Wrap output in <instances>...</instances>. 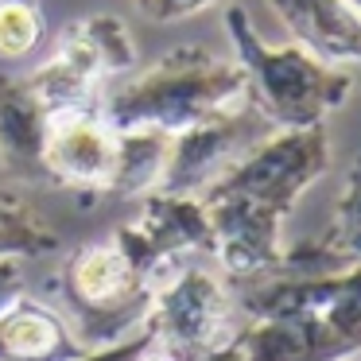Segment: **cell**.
I'll list each match as a JSON object with an SVG mask.
<instances>
[{
	"label": "cell",
	"instance_id": "6",
	"mask_svg": "<svg viewBox=\"0 0 361 361\" xmlns=\"http://www.w3.org/2000/svg\"><path fill=\"white\" fill-rule=\"evenodd\" d=\"M136 71V39L128 24L113 12H90L71 20L59 35L55 51L39 66L24 71L39 90L51 117L71 109L102 105L105 86Z\"/></svg>",
	"mask_w": 361,
	"mask_h": 361
},
{
	"label": "cell",
	"instance_id": "13",
	"mask_svg": "<svg viewBox=\"0 0 361 361\" xmlns=\"http://www.w3.org/2000/svg\"><path fill=\"white\" fill-rule=\"evenodd\" d=\"M82 342L55 303L24 295L0 314V361H74Z\"/></svg>",
	"mask_w": 361,
	"mask_h": 361
},
{
	"label": "cell",
	"instance_id": "3",
	"mask_svg": "<svg viewBox=\"0 0 361 361\" xmlns=\"http://www.w3.org/2000/svg\"><path fill=\"white\" fill-rule=\"evenodd\" d=\"M249 97V82L233 55L210 47H171L152 66L105 90L102 113L113 128H159L175 136Z\"/></svg>",
	"mask_w": 361,
	"mask_h": 361
},
{
	"label": "cell",
	"instance_id": "18",
	"mask_svg": "<svg viewBox=\"0 0 361 361\" xmlns=\"http://www.w3.org/2000/svg\"><path fill=\"white\" fill-rule=\"evenodd\" d=\"M133 4L148 24H179V20L210 12L218 4H229V0H133Z\"/></svg>",
	"mask_w": 361,
	"mask_h": 361
},
{
	"label": "cell",
	"instance_id": "5",
	"mask_svg": "<svg viewBox=\"0 0 361 361\" xmlns=\"http://www.w3.org/2000/svg\"><path fill=\"white\" fill-rule=\"evenodd\" d=\"M59 311L82 350H102L144 326L152 283L117 241H90L63 260L55 276Z\"/></svg>",
	"mask_w": 361,
	"mask_h": 361
},
{
	"label": "cell",
	"instance_id": "19",
	"mask_svg": "<svg viewBox=\"0 0 361 361\" xmlns=\"http://www.w3.org/2000/svg\"><path fill=\"white\" fill-rule=\"evenodd\" d=\"M27 295V276L20 257H0V314L8 311L16 299Z\"/></svg>",
	"mask_w": 361,
	"mask_h": 361
},
{
	"label": "cell",
	"instance_id": "4",
	"mask_svg": "<svg viewBox=\"0 0 361 361\" xmlns=\"http://www.w3.org/2000/svg\"><path fill=\"white\" fill-rule=\"evenodd\" d=\"M226 32L233 43V59L249 82L252 105L276 128L326 125L350 102L353 74L345 66L322 63L299 43H268L241 4L226 8Z\"/></svg>",
	"mask_w": 361,
	"mask_h": 361
},
{
	"label": "cell",
	"instance_id": "20",
	"mask_svg": "<svg viewBox=\"0 0 361 361\" xmlns=\"http://www.w3.org/2000/svg\"><path fill=\"white\" fill-rule=\"evenodd\" d=\"M140 361H175V357H167V353H159V350H148Z\"/></svg>",
	"mask_w": 361,
	"mask_h": 361
},
{
	"label": "cell",
	"instance_id": "21",
	"mask_svg": "<svg viewBox=\"0 0 361 361\" xmlns=\"http://www.w3.org/2000/svg\"><path fill=\"white\" fill-rule=\"evenodd\" d=\"M338 361H357V357H338Z\"/></svg>",
	"mask_w": 361,
	"mask_h": 361
},
{
	"label": "cell",
	"instance_id": "1",
	"mask_svg": "<svg viewBox=\"0 0 361 361\" xmlns=\"http://www.w3.org/2000/svg\"><path fill=\"white\" fill-rule=\"evenodd\" d=\"M326 171V125L272 128L198 195L214 229V260L229 280H260L280 268L283 221Z\"/></svg>",
	"mask_w": 361,
	"mask_h": 361
},
{
	"label": "cell",
	"instance_id": "11",
	"mask_svg": "<svg viewBox=\"0 0 361 361\" xmlns=\"http://www.w3.org/2000/svg\"><path fill=\"white\" fill-rule=\"evenodd\" d=\"M291 43L330 66H361V8L353 0H268Z\"/></svg>",
	"mask_w": 361,
	"mask_h": 361
},
{
	"label": "cell",
	"instance_id": "17",
	"mask_svg": "<svg viewBox=\"0 0 361 361\" xmlns=\"http://www.w3.org/2000/svg\"><path fill=\"white\" fill-rule=\"evenodd\" d=\"M326 237L350 260H361V156L345 171V183H342V195L334 202V221H330Z\"/></svg>",
	"mask_w": 361,
	"mask_h": 361
},
{
	"label": "cell",
	"instance_id": "9",
	"mask_svg": "<svg viewBox=\"0 0 361 361\" xmlns=\"http://www.w3.org/2000/svg\"><path fill=\"white\" fill-rule=\"evenodd\" d=\"M272 121L252 105V97L229 105V109L214 113V117L198 121V125L183 128L171 136L164 164V179L156 190H171V195H202L229 164L245 156L257 140L272 133Z\"/></svg>",
	"mask_w": 361,
	"mask_h": 361
},
{
	"label": "cell",
	"instance_id": "12",
	"mask_svg": "<svg viewBox=\"0 0 361 361\" xmlns=\"http://www.w3.org/2000/svg\"><path fill=\"white\" fill-rule=\"evenodd\" d=\"M51 109L27 74H0V171L12 179H43V140Z\"/></svg>",
	"mask_w": 361,
	"mask_h": 361
},
{
	"label": "cell",
	"instance_id": "10",
	"mask_svg": "<svg viewBox=\"0 0 361 361\" xmlns=\"http://www.w3.org/2000/svg\"><path fill=\"white\" fill-rule=\"evenodd\" d=\"M117 159V128L105 121L102 105L51 117L43 140V179L74 195L105 198Z\"/></svg>",
	"mask_w": 361,
	"mask_h": 361
},
{
	"label": "cell",
	"instance_id": "8",
	"mask_svg": "<svg viewBox=\"0 0 361 361\" xmlns=\"http://www.w3.org/2000/svg\"><path fill=\"white\" fill-rule=\"evenodd\" d=\"M113 241L128 252L152 288L187 260L214 257V229L202 198L171 190H148L136 198V214L113 229Z\"/></svg>",
	"mask_w": 361,
	"mask_h": 361
},
{
	"label": "cell",
	"instance_id": "15",
	"mask_svg": "<svg viewBox=\"0 0 361 361\" xmlns=\"http://www.w3.org/2000/svg\"><path fill=\"white\" fill-rule=\"evenodd\" d=\"M59 233L16 195H0V257H51L59 252Z\"/></svg>",
	"mask_w": 361,
	"mask_h": 361
},
{
	"label": "cell",
	"instance_id": "7",
	"mask_svg": "<svg viewBox=\"0 0 361 361\" xmlns=\"http://www.w3.org/2000/svg\"><path fill=\"white\" fill-rule=\"evenodd\" d=\"M241 303L229 288L226 272L187 260L152 288V303L144 314V330L152 334V350L167 357H198L237 342Z\"/></svg>",
	"mask_w": 361,
	"mask_h": 361
},
{
	"label": "cell",
	"instance_id": "2",
	"mask_svg": "<svg viewBox=\"0 0 361 361\" xmlns=\"http://www.w3.org/2000/svg\"><path fill=\"white\" fill-rule=\"evenodd\" d=\"M237 303L245 361H338L361 353V260L334 272L260 276Z\"/></svg>",
	"mask_w": 361,
	"mask_h": 361
},
{
	"label": "cell",
	"instance_id": "22",
	"mask_svg": "<svg viewBox=\"0 0 361 361\" xmlns=\"http://www.w3.org/2000/svg\"><path fill=\"white\" fill-rule=\"evenodd\" d=\"M353 4H357V8H361V0H353Z\"/></svg>",
	"mask_w": 361,
	"mask_h": 361
},
{
	"label": "cell",
	"instance_id": "14",
	"mask_svg": "<svg viewBox=\"0 0 361 361\" xmlns=\"http://www.w3.org/2000/svg\"><path fill=\"white\" fill-rule=\"evenodd\" d=\"M171 136L159 128H117V159H113L105 198H144L159 187Z\"/></svg>",
	"mask_w": 361,
	"mask_h": 361
},
{
	"label": "cell",
	"instance_id": "16",
	"mask_svg": "<svg viewBox=\"0 0 361 361\" xmlns=\"http://www.w3.org/2000/svg\"><path fill=\"white\" fill-rule=\"evenodd\" d=\"M43 27L47 16L39 0H0V59L16 63L35 55L43 43Z\"/></svg>",
	"mask_w": 361,
	"mask_h": 361
}]
</instances>
